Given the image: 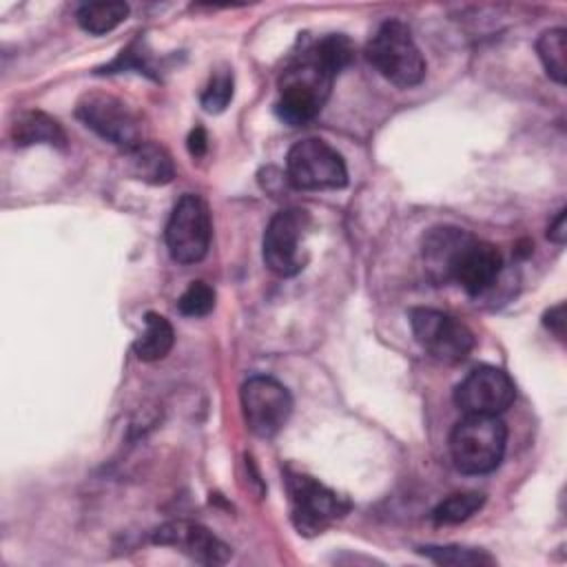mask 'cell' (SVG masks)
Masks as SVG:
<instances>
[{
	"mask_svg": "<svg viewBox=\"0 0 567 567\" xmlns=\"http://www.w3.org/2000/svg\"><path fill=\"white\" fill-rule=\"evenodd\" d=\"M334 78L337 75L315 58L310 47L303 49L281 71L279 100L275 102L277 117L290 126L312 122L321 113Z\"/></svg>",
	"mask_w": 567,
	"mask_h": 567,
	"instance_id": "1",
	"label": "cell"
},
{
	"mask_svg": "<svg viewBox=\"0 0 567 567\" xmlns=\"http://www.w3.org/2000/svg\"><path fill=\"white\" fill-rule=\"evenodd\" d=\"M507 427L496 414H465L450 434V454L463 474H487L505 454Z\"/></svg>",
	"mask_w": 567,
	"mask_h": 567,
	"instance_id": "2",
	"label": "cell"
},
{
	"mask_svg": "<svg viewBox=\"0 0 567 567\" xmlns=\"http://www.w3.org/2000/svg\"><path fill=\"white\" fill-rule=\"evenodd\" d=\"M368 62L392 84L410 89L423 82L425 60L412 38V31L401 20L383 22L365 47Z\"/></svg>",
	"mask_w": 567,
	"mask_h": 567,
	"instance_id": "3",
	"label": "cell"
},
{
	"mask_svg": "<svg viewBox=\"0 0 567 567\" xmlns=\"http://www.w3.org/2000/svg\"><path fill=\"white\" fill-rule=\"evenodd\" d=\"M286 177L299 190L343 188L348 168L343 157L328 142L306 137L290 146L286 155Z\"/></svg>",
	"mask_w": 567,
	"mask_h": 567,
	"instance_id": "4",
	"label": "cell"
},
{
	"mask_svg": "<svg viewBox=\"0 0 567 567\" xmlns=\"http://www.w3.org/2000/svg\"><path fill=\"white\" fill-rule=\"evenodd\" d=\"M75 115L106 142L131 151L144 142L140 115L120 97L102 91L84 93L78 102Z\"/></svg>",
	"mask_w": 567,
	"mask_h": 567,
	"instance_id": "5",
	"label": "cell"
},
{
	"mask_svg": "<svg viewBox=\"0 0 567 567\" xmlns=\"http://www.w3.org/2000/svg\"><path fill=\"white\" fill-rule=\"evenodd\" d=\"M410 326L416 343L441 363H458L474 348L472 330L447 312L434 308H412Z\"/></svg>",
	"mask_w": 567,
	"mask_h": 567,
	"instance_id": "6",
	"label": "cell"
},
{
	"mask_svg": "<svg viewBox=\"0 0 567 567\" xmlns=\"http://www.w3.org/2000/svg\"><path fill=\"white\" fill-rule=\"evenodd\" d=\"M210 213L202 197L197 195H184L166 224L164 239L171 257L177 264H195L202 261L210 246Z\"/></svg>",
	"mask_w": 567,
	"mask_h": 567,
	"instance_id": "7",
	"label": "cell"
},
{
	"mask_svg": "<svg viewBox=\"0 0 567 567\" xmlns=\"http://www.w3.org/2000/svg\"><path fill=\"white\" fill-rule=\"evenodd\" d=\"M310 228V215L303 208H284L272 215L264 233V264L279 277H292L303 270L301 246Z\"/></svg>",
	"mask_w": 567,
	"mask_h": 567,
	"instance_id": "8",
	"label": "cell"
},
{
	"mask_svg": "<svg viewBox=\"0 0 567 567\" xmlns=\"http://www.w3.org/2000/svg\"><path fill=\"white\" fill-rule=\"evenodd\" d=\"M241 412L248 430L255 436H275L292 414V396L284 383L272 377H250L239 392Z\"/></svg>",
	"mask_w": 567,
	"mask_h": 567,
	"instance_id": "9",
	"label": "cell"
},
{
	"mask_svg": "<svg viewBox=\"0 0 567 567\" xmlns=\"http://www.w3.org/2000/svg\"><path fill=\"white\" fill-rule=\"evenodd\" d=\"M292 523L301 534H319L348 512V503L312 476L288 472L286 476Z\"/></svg>",
	"mask_w": 567,
	"mask_h": 567,
	"instance_id": "10",
	"label": "cell"
},
{
	"mask_svg": "<svg viewBox=\"0 0 567 567\" xmlns=\"http://www.w3.org/2000/svg\"><path fill=\"white\" fill-rule=\"evenodd\" d=\"M516 396V385L509 374L494 365L474 368L456 388L454 403L465 414H501Z\"/></svg>",
	"mask_w": 567,
	"mask_h": 567,
	"instance_id": "11",
	"label": "cell"
},
{
	"mask_svg": "<svg viewBox=\"0 0 567 567\" xmlns=\"http://www.w3.org/2000/svg\"><path fill=\"white\" fill-rule=\"evenodd\" d=\"M153 543L175 547L177 551L204 565H224L230 558V547L208 527L193 520H168L159 525L153 532Z\"/></svg>",
	"mask_w": 567,
	"mask_h": 567,
	"instance_id": "12",
	"label": "cell"
},
{
	"mask_svg": "<svg viewBox=\"0 0 567 567\" xmlns=\"http://www.w3.org/2000/svg\"><path fill=\"white\" fill-rule=\"evenodd\" d=\"M501 270H503L501 250L494 244L472 237L454 266L452 284H458L470 297H481L496 284Z\"/></svg>",
	"mask_w": 567,
	"mask_h": 567,
	"instance_id": "13",
	"label": "cell"
},
{
	"mask_svg": "<svg viewBox=\"0 0 567 567\" xmlns=\"http://www.w3.org/2000/svg\"><path fill=\"white\" fill-rule=\"evenodd\" d=\"M472 237H474L472 233L456 226H436L425 233L421 244V255H423L427 277L436 286L452 284L454 266Z\"/></svg>",
	"mask_w": 567,
	"mask_h": 567,
	"instance_id": "14",
	"label": "cell"
},
{
	"mask_svg": "<svg viewBox=\"0 0 567 567\" xmlns=\"http://www.w3.org/2000/svg\"><path fill=\"white\" fill-rule=\"evenodd\" d=\"M126 171L146 184H168L175 177V166L168 151L155 142H142L131 151H124Z\"/></svg>",
	"mask_w": 567,
	"mask_h": 567,
	"instance_id": "15",
	"label": "cell"
},
{
	"mask_svg": "<svg viewBox=\"0 0 567 567\" xmlns=\"http://www.w3.org/2000/svg\"><path fill=\"white\" fill-rule=\"evenodd\" d=\"M11 140L18 146H29V144H53V146H64L66 135L60 126V122L42 111H24L16 117L11 124Z\"/></svg>",
	"mask_w": 567,
	"mask_h": 567,
	"instance_id": "16",
	"label": "cell"
},
{
	"mask_svg": "<svg viewBox=\"0 0 567 567\" xmlns=\"http://www.w3.org/2000/svg\"><path fill=\"white\" fill-rule=\"evenodd\" d=\"M175 343L173 326L166 317L157 312L144 315V332L137 337L133 350L140 361H159L164 359Z\"/></svg>",
	"mask_w": 567,
	"mask_h": 567,
	"instance_id": "17",
	"label": "cell"
},
{
	"mask_svg": "<svg viewBox=\"0 0 567 567\" xmlns=\"http://www.w3.org/2000/svg\"><path fill=\"white\" fill-rule=\"evenodd\" d=\"M128 16L126 2H91L78 9V24L93 35H102L120 27Z\"/></svg>",
	"mask_w": 567,
	"mask_h": 567,
	"instance_id": "18",
	"label": "cell"
},
{
	"mask_svg": "<svg viewBox=\"0 0 567 567\" xmlns=\"http://www.w3.org/2000/svg\"><path fill=\"white\" fill-rule=\"evenodd\" d=\"M565 51H567V31L563 27L547 29L536 40V53L545 66V73L558 82L565 84Z\"/></svg>",
	"mask_w": 567,
	"mask_h": 567,
	"instance_id": "19",
	"label": "cell"
},
{
	"mask_svg": "<svg viewBox=\"0 0 567 567\" xmlns=\"http://www.w3.org/2000/svg\"><path fill=\"white\" fill-rule=\"evenodd\" d=\"M485 503V494L481 492H458L441 501L432 509V520L439 525H456L476 514Z\"/></svg>",
	"mask_w": 567,
	"mask_h": 567,
	"instance_id": "20",
	"label": "cell"
},
{
	"mask_svg": "<svg viewBox=\"0 0 567 567\" xmlns=\"http://www.w3.org/2000/svg\"><path fill=\"white\" fill-rule=\"evenodd\" d=\"M310 51L315 53V58L328 66L334 75L346 69L350 62H352V55H354V47L352 42L341 35V33H330L321 40H317L315 44H310Z\"/></svg>",
	"mask_w": 567,
	"mask_h": 567,
	"instance_id": "21",
	"label": "cell"
},
{
	"mask_svg": "<svg viewBox=\"0 0 567 567\" xmlns=\"http://www.w3.org/2000/svg\"><path fill=\"white\" fill-rule=\"evenodd\" d=\"M419 554L430 558L436 565H452V567H463V565H492L494 558L481 549H470V547H458V545H425L419 547Z\"/></svg>",
	"mask_w": 567,
	"mask_h": 567,
	"instance_id": "22",
	"label": "cell"
},
{
	"mask_svg": "<svg viewBox=\"0 0 567 567\" xmlns=\"http://www.w3.org/2000/svg\"><path fill=\"white\" fill-rule=\"evenodd\" d=\"M233 71L226 66V69H219L210 75L206 89L202 91V106L206 113H221L228 102L233 100Z\"/></svg>",
	"mask_w": 567,
	"mask_h": 567,
	"instance_id": "23",
	"label": "cell"
},
{
	"mask_svg": "<svg viewBox=\"0 0 567 567\" xmlns=\"http://www.w3.org/2000/svg\"><path fill=\"white\" fill-rule=\"evenodd\" d=\"M215 308V290L206 281H193L177 299V310L184 317H204Z\"/></svg>",
	"mask_w": 567,
	"mask_h": 567,
	"instance_id": "24",
	"label": "cell"
},
{
	"mask_svg": "<svg viewBox=\"0 0 567 567\" xmlns=\"http://www.w3.org/2000/svg\"><path fill=\"white\" fill-rule=\"evenodd\" d=\"M545 326L556 332L558 337L565 334V303H558L554 306L547 315H545Z\"/></svg>",
	"mask_w": 567,
	"mask_h": 567,
	"instance_id": "25",
	"label": "cell"
},
{
	"mask_svg": "<svg viewBox=\"0 0 567 567\" xmlns=\"http://www.w3.org/2000/svg\"><path fill=\"white\" fill-rule=\"evenodd\" d=\"M206 146H208V137H206V131L202 126H195L188 135V151L190 155L195 157H202L206 153Z\"/></svg>",
	"mask_w": 567,
	"mask_h": 567,
	"instance_id": "26",
	"label": "cell"
},
{
	"mask_svg": "<svg viewBox=\"0 0 567 567\" xmlns=\"http://www.w3.org/2000/svg\"><path fill=\"white\" fill-rule=\"evenodd\" d=\"M547 237L554 241V244H558V246H563L565 244V237H567V224H565V208L563 210H558V215H556V219L549 224V228H547Z\"/></svg>",
	"mask_w": 567,
	"mask_h": 567,
	"instance_id": "27",
	"label": "cell"
}]
</instances>
